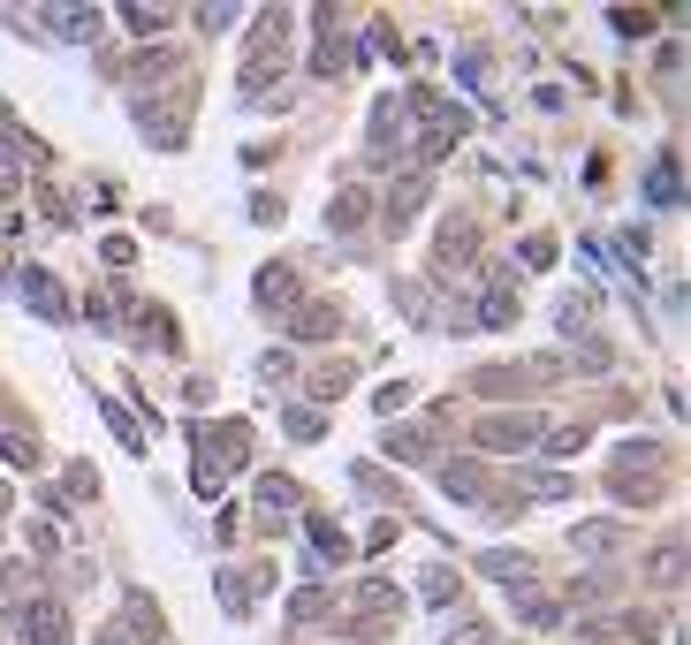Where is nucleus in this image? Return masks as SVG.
<instances>
[{
    "label": "nucleus",
    "mask_w": 691,
    "mask_h": 645,
    "mask_svg": "<svg viewBox=\"0 0 691 645\" xmlns=\"http://www.w3.org/2000/svg\"><path fill=\"white\" fill-rule=\"evenodd\" d=\"M403 107L418 115V167L433 175V160H449V145L464 138V107H449V99H433V92H410Z\"/></svg>",
    "instance_id": "1"
},
{
    "label": "nucleus",
    "mask_w": 691,
    "mask_h": 645,
    "mask_svg": "<svg viewBox=\"0 0 691 645\" xmlns=\"http://www.w3.org/2000/svg\"><path fill=\"white\" fill-rule=\"evenodd\" d=\"M388 616H403V585L365 577V585H357V638H380V623H388Z\"/></svg>",
    "instance_id": "2"
},
{
    "label": "nucleus",
    "mask_w": 691,
    "mask_h": 645,
    "mask_svg": "<svg viewBox=\"0 0 691 645\" xmlns=\"http://www.w3.org/2000/svg\"><path fill=\"white\" fill-rule=\"evenodd\" d=\"M15 297L31 304V312H46L53 326H69V297H61V282L46 274V266H23V282H15Z\"/></svg>",
    "instance_id": "3"
},
{
    "label": "nucleus",
    "mask_w": 691,
    "mask_h": 645,
    "mask_svg": "<svg viewBox=\"0 0 691 645\" xmlns=\"http://www.w3.org/2000/svg\"><path fill=\"white\" fill-rule=\"evenodd\" d=\"M646 205H662V213L684 205V153H654V167H646Z\"/></svg>",
    "instance_id": "4"
},
{
    "label": "nucleus",
    "mask_w": 691,
    "mask_h": 645,
    "mask_svg": "<svg viewBox=\"0 0 691 645\" xmlns=\"http://www.w3.org/2000/svg\"><path fill=\"white\" fill-rule=\"evenodd\" d=\"M15 631L31 645H69V608H61V600H31V608L15 616Z\"/></svg>",
    "instance_id": "5"
},
{
    "label": "nucleus",
    "mask_w": 691,
    "mask_h": 645,
    "mask_svg": "<svg viewBox=\"0 0 691 645\" xmlns=\"http://www.w3.org/2000/svg\"><path fill=\"white\" fill-rule=\"evenodd\" d=\"M472 441H479V449H539V418H532V410H524V418H487Z\"/></svg>",
    "instance_id": "6"
},
{
    "label": "nucleus",
    "mask_w": 691,
    "mask_h": 645,
    "mask_svg": "<svg viewBox=\"0 0 691 645\" xmlns=\"http://www.w3.org/2000/svg\"><path fill=\"white\" fill-rule=\"evenodd\" d=\"M426 190H433V175L418 167L410 182H395V198H388V228H410L418 220V205H426Z\"/></svg>",
    "instance_id": "7"
},
{
    "label": "nucleus",
    "mask_w": 691,
    "mask_h": 645,
    "mask_svg": "<svg viewBox=\"0 0 691 645\" xmlns=\"http://www.w3.org/2000/svg\"><path fill=\"white\" fill-rule=\"evenodd\" d=\"M297 297H305L297 266H259V304H266V312H282V304H297Z\"/></svg>",
    "instance_id": "8"
},
{
    "label": "nucleus",
    "mask_w": 691,
    "mask_h": 645,
    "mask_svg": "<svg viewBox=\"0 0 691 645\" xmlns=\"http://www.w3.org/2000/svg\"><path fill=\"white\" fill-rule=\"evenodd\" d=\"M335 326H343V304H305L297 312V342H335Z\"/></svg>",
    "instance_id": "9"
},
{
    "label": "nucleus",
    "mask_w": 691,
    "mask_h": 645,
    "mask_svg": "<svg viewBox=\"0 0 691 645\" xmlns=\"http://www.w3.org/2000/svg\"><path fill=\"white\" fill-rule=\"evenodd\" d=\"M46 23H61V38H99L107 31L99 8H46Z\"/></svg>",
    "instance_id": "10"
},
{
    "label": "nucleus",
    "mask_w": 691,
    "mask_h": 645,
    "mask_svg": "<svg viewBox=\"0 0 691 645\" xmlns=\"http://www.w3.org/2000/svg\"><path fill=\"white\" fill-rule=\"evenodd\" d=\"M479 577H502V585H517V577H532V562H524V554H510V547H487V554H479Z\"/></svg>",
    "instance_id": "11"
},
{
    "label": "nucleus",
    "mask_w": 691,
    "mask_h": 645,
    "mask_svg": "<svg viewBox=\"0 0 691 645\" xmlns=\"http://www.w3.org/2000/svg\"><path fill=\"white\" fill-rule=\"evenodd\" d=\"M365 213H372L365 190H335V213H327V220H335V236H349V228H365Z\"/></svg>",
    "instance_id": "12"
},
{
    "label": "nucleus",
    "mask_w": 691,
    "mask_h": 645,
    "mask_svg": "<svg viewBox=\"0 0 691 645\" xmlns=\"http://www.w3.org/2000/svg\"><path fill=\"white\" fill-rule=\"evenodd\" d=\"M441 486H449L456 501H487V471H479V464H449V471H441Z\"/></svg>",
    "instance_id": "13"
},
{
    "label": "nucleus",
    "mask_w": 691,
    "mask_h": 645,
    "mask_svg": "<svg viewBox=\"0 0 691 645\" xmlns=\"http://www.w3.org/2000/svg\"><path fill=\"white\" fill-rule=\"evenodd\" d=\"M418 593H426L433 608H449V600H456V570H449V562H426V570H418Z\"/></svg>",
    "instance_id": "14"
},
{
    "label": "nucleus",
    "mask_w": 691,
    "mask_h": 645,
    "mask_svg": "<svg viewBox=\"0 0 691 645\" xmlns=\"http://www.w3.org/2000/svg\"><path fill=\"white\" fill-rule=\"evenodd\" d=\"M305 531H312V547H320V554H327V562H349V531H335V524H327V516H312V524H305Z\"/></svg>",
    "instance_id": "15"
},
{
    "label": "nucleus",
    "mask_w": 691,
    "mask_h": 645,
    "mask_svg": "<svg viewBox=\"0 0 691 645\" xmlns=\"http://www.w3.org/2000/svg\"><path fill=\"white\" fill-rule=\"evenodd\" d=\"M122 23H130L138 38H160V31H168V8H145V0H130V8H122Z\"/></svg>",
    "instance_id": "16"
},
{
    "label": "nucleus",
    "mask_w": 691,
    "mask_h": 645,
    "mask_svg": "<svg viewBox=\"0 0 691 645\" xmlns=\"http://www.w3.org/2000/svg\"><path fill=\"white\" fill-rule=\"evenodd\" d=\"M616 539H623L616 524H577V531H570V547H577V554H608Z\"/></svg>",
    "instance_id": "17"
},
{
    "label": "nucleus",
    "mask_w": 691,
    "mask_h": 645,
    "mask_svg": "<svg viewBox=\"0 0 691 645\" xmlns=\"http://www.w3.org/2000/svg\"><path fill=\"white\" fill-rule=\"evenodd\" d=\"M684 577V539H662L654 547V585H677Z\"/></svg>",
    "instance_id": "18"
},
{
    "label": "nucleus",
    "mask_w": 691,
    "mask_h": 645,
    "mask_svg": "<svg viewBox=\"0 0 691 645\" xmlns=\"http://www.w3.org/2000/svg\"><path fill=\"white\" fill-rule=\"evenodd\" d=\"M327 608H335V593H327V585H305V593L289 600V616H297V623H320Z\"/></svg>",
    "instance_id": "19"
},
{
    "label": "nucleus",
    "mask_w": 691,
    "mask_h": 645,
    "mask_svg": "<svg viewBox=\"0 0 691 645\" xmlns=\"http://www.w3.org/2000/svg\"><path fill=\"white\" fill-rule=\"evenodd\" d=\"M0 464H8V471H38V441H23V433H0Z\"/></svg>",
    "instance_id": "20"
},
{
    "label": "nucleus",
    "mask_w": 691,
    "mask_h": 645,
    "mask_svg": "<svg viewBox=\"0 0 691 645\" xmlns=\"http://www.w3.org/2000/svg\"><path fill=\"white\" fill-rule=\"evenodd\" d=\"M585 441H593L585 426H555V433H539V449H547V456H577Z\"/></svg>",
    "instance_id": "21"
},
{
    "label": "nucleus",
    "mask_w": 691,
    "mask_h": 645,
    "mask_svg": "<svg viewBox=\"0 0 691 645\" xmlns=\"http://www.w3.org/2000/svg\"><path fill=\"white\" fill-rule=\"evenodd\" d=\"M251 593H259V585H251L243 570H228V577H221V608H228V616H243V608H251Z\"/></svg>",
    "instance_id": "22"
},
{
    "label": "nucleus",
    "mask_w": 691,
    "mask_h": 645,
    "mask_svg": "<svg viewBox=\"0 0 691 645\" xmlns=\"http://www.w3.org/2000/svg\"><path fill=\"white\" fill-rule=\"evenodd\" d=\"M479 320H487V326H510V320H517V297H510V289H487V297H479Z\"/></svg>",
    "instance_id": "23"
},
{
    "label": "nucleus",
    "mask_w": 691,
    "mask_h": 645,
    "mask_svg": "<svg viewBox=\"0 0 691 645\" xmlns=\"http://www.w3.org/2000/svg\"><path fill=\"white\" fill-rule=\"evenodd\" d=\"M449 259H472V220H449V228H441V266H449Z\"/></svg>",
    "instance_id": "24"
},
{
    "label": "nucleus",
    "mask_w": 691,
    "mask_h": 645,
    "mask_svg": "<svg viewBox=\"0 0 691 645\" xmlns=\"http://www.w3.org/2000/svg\"><path fill=\"white\" fill-rule=\"evenodd\" d=\"M388 456H395V464H418V456H426V433H388Z\"/></svg>",
    "instance_id": "25"
},
{
    "label": "nucleus",
    "mask_w": 691,
    "mask_h": 645,
    "mask_svg": "<svg viewBox=\"0 0 691 645\" xmlns=\"http://www.w3.org/2000/svg\"><path fill=\"white\" fill-rule=\"evenodd\" d=\"M608 23H616L623 38H639V31H654V15H639V8H608Z\"/></svg>",
    "instance_id": "26"
},
{
    "label": "nucleus",
    "mask_w": 691,
    "mask_h": 645,
    "mask_svg": "<svg viewBox=\"0 0 691 645\" xmlns=\"http://www.w3.org/2000/svg\"><path fill=\"white\" fill-rule=\"evenodd\" d=\"M555 320H562V334H577V326L593 320V297H570V304H562V312H555Z\"/></svg>",
    "instance_id": "27"
},
{
    "label": "nucleus",
    "mask_w": 691,
    "mask_h": 645,
    "mask_svg": "<svg viewBox=\"0 0 691 645\" xmlns=\"http://www.w3.org/2000/svg\"><path fill=\"white\" fill-rule=\"evenodd\" d=\"M259 501H266V509H289V501H297V486H289V479H259Z\"/></svg>",
    "instance_id": "28"
},
{
    "label": "nucleus",
    "mask_w": 691,
    "mask_h": 645,
    "mask_svg": "<svg viewBox=\"0 0 691 645\" xmlns=\"http://www.w3.org/2000/svg\"><path fill=\"white\" fill-rule=\"evenodd\" d=\"M99 418H107V426H115V433H122V449H138V426H130V418H122V410H115V403H107V395H99Z\"/></svg>",
    "instance_id": "29"
},
{
    "label": "nucleus",
    "mask_w": 691,
    "mask_h": 645,
    "mask_svg": "<svg viewBox=\"0 0 691 645\" xmlns=\"http://www.w3.org/2000/svg\"><path fill=\"white\" fill-rule=\"evenodd\" d=\"M524 493H570V479H562V471H532V479H524Z\"/></svg>",
    "instance_id": "30"
},
{
    "label": "nucleus",
    "mask_w": 691,
    "mask_h": 645,
    "mask_svg": "<svg viewBox=\"0 0 691 645\" xmlns=\"http://www.w3.org/2000/svg\"><path fill=\"white\" fill-rule=\"evenodd\" d=\"M372 403H380V410H388V418H395V410H403V403H410V387H403V380H388V387H380V395H372Z\"/></svg>",
    "instance_id": "31"
},
{
    "label": "nucleus",
    "mask_w": 691,
    "mask_h": 645,
    "mask_svg": "<svg viewBox=\"0 0 691 645\" xmlns=\"http://www.w3.org/2000/svg\"><path fill=\"white\" fill-rule=\"evenodd\" d=\"M289 433H297V441H320V410H289Z\"/></svg>",
    "instance_id": "32"
},
{
    "label": "nucleus",
    "mask_w": 691,
    "mask_h": 645,
    "mask_svg": "<svg viewBox=\"0 0 691 645\" xmlns=\"http://www.w3.org/2000/svg\"><path fill=\"white\" fill-rule=\"evenodd\" d=\"M449 645H487V623H472V616H464V623L449 631Z\"/></svg>",
    "instance_id": "33"
},
{
    "label": "nucleus",
    "mask_w": 691,
    "mask_h": 645,
    "mask_svg": "<svg viewBox=\"0 0 691 645\" xmlns=\"http://www.w3.org/2000/svg\"><path fill=\"white\" fill-rule=\"evenodd\" d=\"M92 645H122V631H99V638H92Z\"/></svg>",
    "instance_id": "34"
},
{
    "label": "nucleus",
    "mask_w": 691,
    "mask_h": 645,
    "mask_svg": "<svg viewBox=\"0 0 691 645\" xmlns=\"http://www.w3.org/2000/svg\"><path fill=\"white\" fill-rule=\"evenodd\" d=\"M0 516H8V486H0Z\"/></svg>",
    "instance_id": "35"
}]
</instances>
